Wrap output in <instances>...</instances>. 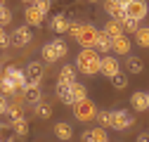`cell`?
I'll list each match as a JSON object with an SVG mask.
<instances>
[{
  "label": "cell",
  "instance_id": "1",
  "mask_svg": "<svg viewBox=\"0 0 149 142\" xmlns=\"http://www.w3.org/2000/svg\"><path fill=\"white\" fill-rule=\"evenodd\" d=\"M100 64H102V55L100 52L95 47H83L78 52L73 66H76L81 74H85V76H95V74H100Z\"/></svg>",
  "mask_w": 149,
  "mask_h": 142
},
{
  "label": "cell",
  "instance_id": "2",
  "mask_svg": "<svg viewBox=\"0 0 149 142\" xmlns=\"http://www.w3.org/2000/svg\"><path fill=\"white\" fill-rule=\"evenodd\" d=\"M147 12H149L147 0H123V14L133 17V19L142 22L144 17H147Z\"/></svg>",
  "mask_w": 149,
  "mask_h": 142
},
{
  "label": "cell",
  "instance_id": "3",
  "mask_svg": "<svg viewBox=\"0 0 149 142\" xmlns=\"http://www.w3.org/2000/svg\"><path fill=\"white\" fill-rule=\"evenodd\" d=\"M97 26H92V24H81V29H78V33L73 36V38L78 40V45L81 47H95V43H97Z\"/></svg>",
  "mask_w": 149,
  "mask_h": 142
},
{
  "label": "cell",
  "instance_id": "4",
  "mask_svg": "<svg viewBox=\"0 0 149 142\" xmlns=\"http://www.w3.org/2000/svg\"><path fill=\"white\" fill-rule=\"evenodd\" d=\"M3 78L12 83V88H14L17 93H24V88L29 85V83H26V74H24L22 69H17V66H7V69L3 71Z\"/></svg>",
  "mask_w": 149,
  "mask_h": 142
},
{
  "label": "cell",
  "instance_id": "5",
  "mask_svg": "<svg viewBox=\"0 0 149 142\" xmlns=\"http://www.w3.org/2000/svg\"><path fill=\"white\" fill-rule=\"evenodd\" d=\"M73 116H76L78 121H92L97 116V106L92 104L88 97L85 100H78L76 104H73Z\"/></svg>",
  "mask_w": 149,
  "mask_h": 142
},
{
  "label": "cell",
  "instance_id": "6",
  "mask_svg": "<svg viewBox=\"0 0 149 142\" xmlns=\"http://www.w3.org/2000/svg\"><path fill=\"white\" fill-rule=\"evenodd\" d=\"M31 40H33L31 26H17L10 33V45H14V47H26V45H31Z\"/></svg>",
  "mask_w": 149,
  "mask_h": 142
},
{
  "label": "cell",
  "instance_id": "7",
  "mask_svg": "<svg viewBox=\"0 0 149 142\" xmlns=\"http://www.w3.org/2000/svg\"><path fill=\"white\" fill-rule=\"evenodd\" d=\"M133 123H135V116L130 114V111H125V109L111 111V128H116V130H128Z\"/></svg>",
  "mask_w": 149,
  "mask_h": 142
},
{
  "label": "cell",
  "instance_id": "8",
  "mask_svg": "<svg viewBox=\"0 0 149 142\" xmlns=\"http://www.w3.org/2000/svg\"><path fill=\"white\" fill-rule=\"evenodd\" d=\"M26 83L29 85H40V81H43V76H45V69H43V64L40 62H31L29 66H26Z\"/></svg>",
  "mask_w": 149,
  "mask_h": 142
},
{
  "label": "cell",
  "instance_id": "9",
  "mask_svg": "<svg viewBox=\"0 0 149 142\" xmlns=\"http://www.w3.org/2000/svg\"><path fill=\"white\" fill-rule=\"evenodd\" d=\"M118 71H121V64H118V59L114 55H104L102 57V64H100V74L102 76L111 78V76H116Z\"/></svg>",
  "mask_w": 149,
  "mask_h": 142
},
{
  "label": "cell",
  "instance_id": "10",
  "mask_svg": "<svg viewBox=\"0 0 149 142\" xmlns=\"http://www.w3.org/2000/svg\"><path fill=\"white\" fill-rule=\"evenodd\" d=\"M83 142H109V133H107V128H102V126L88 128V130L83 133Z\"/></svg>",
  "mask_w": 149,
  "mask_h": 142
},
{
  "label": "cell",
  "instance_id": "11",
  "mask_svg": "<svg viewBox=\"0 0 149 142\" xmlns=\"http://www.w3.org/2000/svg\"><path fill=\"white\" fill-rule=\"evenodd\" d=\"M111 52H116V55H130V38L125 33L111 38Z\"/></svg>",
  "mask_w": 149,
  "mask_h": 142
},
{
  "label": "cell",
  "instance_id": "12",
  "mask_svg": "<svg viewBox=\"0 0 149 142\" xmlns=\"http://www.w3.org/2000/svg\"><path fill=\"white\" fill-rule=\"evenodd\" d=\"M78 78H76V66H71V64H64L59 69V76H57V83L59 85H73Z\"/></svg>",
  "mask_w": 149,
  "mask_h": 142
},
{
  "label": "cell",
  "instance_id": "13",
  "mask_svg": "<svg viewBox=\"0 0 149 142\" xmlns=\"http://www.w3.org/2000/svg\"><path fill=\"white\" fill-rule=\"evenodd\" d=\"M24 17H26V26H43V19H45V14L36 5H29L26 12H24Z\"/></svg>",
  "mask_w": 149,
  "mask_h": 142
},
{
  "label": "cell",
  "instance_id": "14",
  "mask_svg": "<svg viewBox=\"0 0 149 142\" xmlns=\"http://www.w3.org/2000/svg\"><path fill=\"white\" fill-rule=\"evenodd\" d=\"M54 137L62 140V142H69L73 137V128L69 126L66 121H59V123H54Z\"/></svg>",
  "mask_w": 149,
  "mask_h": 142
},
{
  "label": "cell",
  "instance_id": "15",
  "mask_svg": "<svg viewBox=\"0 0 149 142\" xmlns=\"http://www.w3.org/2000/svg\"><path fill=\"white\" fill-rule=\"evenodd\" d=\"M24 100H26L29 104L43 102V90H40V85H26V88H24Z\"/></svg>",
  "mask_w": 149,
  "mask_h": 142
},
{
  "label": "cell",
  "instance_id": "16",
  "mask_svg": "<svg viewBox=\"0 0 149 142\" xmlns=\"http://www.w3.org/2000/svg\"><path fill=\"white\" fill-rule=\"evenodd\" d=\"M50 26H52L54 33H66L69 31V17L66 14H54L52 22H50Z\"/></svg>",
  "mask_w": 149,
  "mask_h": 142
},
{
  "label": "cell",
  "instance_id": "17",
  "mask_svg": "<svg viewBox=\"0 0 149 142\" xmlns=\"http://www.w3.org/2000/svg\"><path fill=\"white\" fill-rule=\"evenodd\" d=\"M104 12L111 19H116L118 14H123V0H104Z\"/></svg>",
  "mask_w": 149,
  "mask_h": 142
},
{
  "label": "cell",
  "instance_id": "18",
  "mask_svg": "<svg viewBox=\"0 0 149 142\" xmlns=\"http://www.w3.org/2000/svg\"><path fill=\"white\" fill-rule=\"evenodd\" d=\"M130 104H133L135 111H149V100H147V93H135L130 97Z\"/></svg>",
  "mask_w": 149,
  "mask_h": 142
},
{
  "label": "cell",
  "instance_id": "19",
  "mask_svg": "<svg viewBox=\"0 0 149 142\" xmlns=\"http://www.w3.org/2000/svg\"><path fill=\"white\" fill-rule=\"evenodd\" d=\"M10 128H12V133L17 135V137H26L29 135V121L22 116V118H14L12 123H10Z\"/></svg>",
  "mask_w": 149,
  "mask_h": 142
},
{
  "label": "cell",
  "instance_id": "20",
  "mask_svg": "<svg viewBox=\"0 0 149 142\" xmlns=\"http://www.w3.org/2000/svg\"><path fill=\"white\" fill-rule=\"evenodd\" d=\"M116 22H118V24L123 26V31H128V33H135V31L140 29V22L133 19V17H128V14H118Z\"/></svg>",
  "mask_w": 149,
  "mask_h": 142
},
{
  "label": "cell",
  "instance_id": "21",
  "mask_svg": "<svg viewBox=\"0 0 149 142\" xmlns=\"http://www.w3.org/2000/svg\"><path fill=\"white\" fill-rule=\"evenodd\" d=\"M95 50H97V52H111V36H109L107 31H100V33H97Z\"/></svg>",
  "mask_w": 149,
  "mask_h": 142
},
{
  "label": "cell",
  "instance_id": "22",
  "mask_svg": "<svg viewBox=\"0 0 149 142\" xmlns=\"http://www.w3.org/2000/svg\"><path fill=\"white\" fill-rule=\"evenodd\" d=\"M7 116H10V121H14V118H22L24 116V109H22V100L14 95V100L10 102V106H7Z\"/></svg>",
  "mask_w": 149,
  "mask_h": 142
},
{
  "label": "cell",
  "instance_id": "23",
  "mask_svg": "<svg viewBox=\"0 0 149 142\" xmlns=\"http://www.w3.org/2000/svg\"><path fill=\"white\" fill-rule=\"evenodd\" d=\"M125 66L130 74H142L144 71V62L140 57H133V55H125Z\"/></svg>",
  "mask_w": 149,
  "mask_h": 142
},
{
  "label": "cell",
  "instance_id": "24",
  "mask_svg": "<svg viewBox=\"0 0 149 142\" xmlns=\"http://www.w3.org/2000/svg\"><path fill=\"white\" fill-rule=\"evenodd\" d=\"M40 57H43V59H45L47 64H52V62H59V55H57V50H54L52 40L43 45V50H40Z\"/></svg>",
  "mask_w": 149,
  "mask_h": 142
},
{
  "label": "cell",
  "instance_id": "25",
  "mask_svg": "<svg viewBox=\"0 0 149 142\" xmlns=\"http://www.w3.org/2000/svg\"><path fill=\"white\" fill-rule=\"evenodd\" d=\"M135 43L140 47H149V26H140L135 31Z\"/></svg>",
  "mask_w": 149,
  "mask_h": 142
},
{
  "label": "cell",
  "instance_id": "26",
  "mask_svg": "<svg viewBox=\"0 0 149 142\" xmlns=\"http://www.w3.org/2000/svg\"><path fill=\"white\" fill-rule=\"evenodd\" d=\"M71 95H73V104H76L78 100H85V97H88V88H85L83 83L76 81V83L71 85Z\"/></svg>",
  "mask_w": 149,
  "mask_h": 142
},
{
  "label": "cell",
  "instance_id": "27",
  "mask_svg": "<svg viewBox=\"0 0 149 142\" xmlns=\"http://www.w3.org/2000/svg\"><path fill=\"white\" fill-rule=\"evenodd\" d=\"M57 97L64 104H73V95H71V85H59L57 83Z\"/></svg>",
  "mask_w": 149,
  "mask_h": 142
},
{
  "label": "cell",
  "instance_id": "28",
  "mask_svg": "<svg viewBox=\"0 0 149 142\" xmlns=\"http://www.w3.org/2000/svg\"><path fill=\"white\" fill-rule=\"evenodd\" d=\"M109 81H111V85H114V90H125L128 88V76L123 74V71H118V74L111 76Z\"/></svg>",
  "mask_w": 149,
  "mask_h": 142
},
{
  "label": "cell",
  "instance_id": "29",
  "mask_svg": "<svg viewBox=\"0 0 149 142\" xmlns=\"http://www.w3.org/2000/svg\"><path fill=\"white\" fill-rule=\"evenodd\" d=\"M102 31H107L111 38H116V36H121V33H123V26H121L116 19H109V22H107V26H104Z\"/></svg>",
  "mask_w": 149,
  "mask_h": 142
},
{
  "label": "cell",
  "instance_id": "30",
  "mask_svg": "<svg viewBox=\"0 0 149 142\" xmlns=\"http://www.w3.org/2000/svg\"><path fill=\"white\" fill-rule=\"evenodd\" d=\"M36 116H38V118H50L52 116V106L47 104V102H38V104H36Z\"/></svg>",
  "mask_w": 149,
  "mask_h": 142
},
{
  "label": "cell",
  "instance_id": "31",
  "mask_svg": "<svg viewBox=\"0 0 149 142\" xmlns=\"http://www.w3.org/2000/svg\"><path fill=\"white\" fill-rule=\"evenodd\" d=\"M12 19H14L12 10L3 5V7H0V26H7V24H12Z\"/></svg>",
  "mask_w": 149,
  "mask_h": 142
},
{
  "label": "cell",
  "instance_id": "32",
  "mask_svg": "<svg viewBox=\"0 0 149 142\" xmlns=\"http://www.w3.org/2000/svg\"><path fill=\"white\" fill-rule=\"evenodd\" d=\"M97 121L102 128H111V111H97Z\"/></svg>",
  "mask_w": 149,
  "mask_h": 142
},
{
  "label": "cell",
  "instance_id": "33",
  "mask_svg": "<svg viewBox=\"0 0 149 142\" xmlns=\"http://www.w3.org/2000/svg\"><path fill=\"white\" fill-rule=\"evenodd\" d=\"M33 5L38 7L43 14H47V12H50V7H52V0H33Z\"/></svg>",
  "mask_w": 149,
  "mask_h": 142
},
{
  "label": "cell",
  "instance_id": "34",
  "mask_svg": "<svg viewBox=\"0 0 149 142\" xmlns=\"http://www.w3.org/2000/svg\"><path fill=\"white\" fill-rule=\"evenodd\" d=\"M0 47H10V33L5 31V26H0Z\"/></svg>",
  "mask_w": 149,
  "mask_h": 142
},
{
  "label": "cell",
  "instance_id": "35",
  "mask_svg": "<svg viewBox=\"0 0 149 142\" xmlns=\"http://www.w3.org/2000/svg\"><path fill=\"white\" fill-rule=\"evenodd\" d=\"M78 29H81V22H73V19H69V36H76L78 33Z\"/></svg>",
  "mask_w": 149,
  "mask_h": 142
},
{
  "label": "cell",
  "instance_id": "36",
  "mask_svg": "<svg viewBox=\"0 0 149 142\" xmlns=\"http://www.w3.org/2000/svg\"><path fill=\"white\" fill-rule=\"evenodd\" d=\"M7 106H10V100H7L5 95H0V116L7 114Z\"/></svg>",
  "mask_w": 149,
  "mask_h": 142
},
{
  "label": "cell",
  "instance_id": "37",
  "mask_svg": "<svg viewBox=\"0 0 149 142\" xmlns=\"http://www.w3.org/2000/svg\"><path fill=\"white\" fill-rule=\"evenodd\" d=\"M137 142H149V133H142V135H137Z\"/></svg>",
  "mask_w": 149,
  "mask_h": 142
},
{
  "label": "cell",
  "instance_id": "38",
  "mask_svg": "<svg viewBox=\"0 0 149 142\" xmlns=\"http://www.w3.org/2000/svg\"><path fill=\"white\" fill-rule=\"evenodd\" d=\"M22 3H24V5L29 7V5H33V0H22Z\"/></svg>",
  "mask_w": 149,
  "mask_h": 142
},
{
  "label": "cell",
  "instance_id": "39",
  "mask_svg": "<svg viewBox=\"0 0 149 142\" xmlns=\"http://www.w3.org/2000/svg\"><path fill=\"white\" fill-rule=\"evenodd\" d=\"M0 142H12V140H3V133H0Z\"/></svg>",
  "mask_w": 149,
  "mask_h": 142
},
{
  "label": "cell",
  "instance_id": "40",
  "mask_svg": "<svg viewBox=\"0 0 149 142\" xmlns=\"http://www.w3.org/2000/svg\"><path fill=\"white\" fill-rule=\"evenodd\" d=\"M0 88H3V71H0Z\"/></svg>",
  "mask_w": 149,
  "mask_h": 142
},
{
  "label": "cell",
  "instance_id": "41",
  "mask_svg": "<svg viewBox=\"0 0 149 142\" xmlns=\"http://www.w3.org/2000/svg\"><path fill=\"white\" fill-rule=\"evenodd\" d=\"M88 3H92V5H95V3H100V0H88Z\"/></svg>",
  "mask_w": 149,
  "mask_h": 142
},
{
  "label": "cell",
  "instance_id": "42",
  "mask_svg": "<svg viewBox=\"0 0 149 142\" xmlns=\"http://www.w3.org/2000/svg\"><path fill=\"white\" fill-rule=\"evenodd\" d=\"M3 5H5V0H0V7H3Z\"/></svg>",
  "mask_w": 149,
  "mask_h": 142
},
{
  "label": "cell",
  "instance_id": "43",
  "mask_svg": "<svg viewBox=\"0 0 149 142\" xmlns=\"http://www.w3.org/2000/svg\"><path fill=\"white\" fill-rule=\"evenodd\" d=\"M0 71H3V59H0Z\"/></svg>",
  "mask_w": 149,
  "mask_h": 142
},
{
  "label": "cell",
  "instance_id": "44",
  "mask_svg": "<svg viewBox=\"0 0 149 142\" xmlns=\"http://www.w3.org/2000/svg\"><path fill=\"white\" fill-rule=\"evenodd\" d=\"M147 100H149V93H147Z\"/></svg>",
  "mask_w": 149,
  "mask_h": 142
}]
</instances>
